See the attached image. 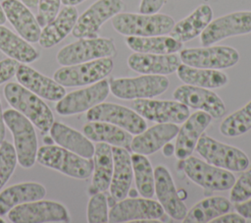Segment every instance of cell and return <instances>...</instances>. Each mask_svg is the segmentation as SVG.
<instances>
[{
	"instance_id": "cell-16",
	"label": "cell",
	"mask_w": 251,
	"mask_h": 223,
	"mask_svg": "<svg viewBox=\"0 0 251 223\" xmlns=\"http://www.w3.org/2000/svg\"><path fill=\"white\" fill-rule=\"evenodd\" d=\"M133 110L141 117L156 123H183L190 115L189 108L177 100L135 99Z\"/></svg>"
},
{
	"instance_id": "cell-33",
	"label": "cell",
	"mask_w": 251,
	"mask_h": 223,
	"mask_svg": "<svg viewBox=\"0 0 251 223\" xmlns=\"http://www.w3.org/2000/svg\"><path fill=\"white\" fill-rule=\"evenodd\" d=\"M126 46L137 53L151 54H171L182 49L183 43L171 35L153 36H126L125 39Z\"/></svg>"
},
{
	"instance_id": "cell-40",
	"label": "cell",
	"mask_w": 251,
	"mask_h": 223,
	"mask_svg": "<svg viewBox=\"0 0 251 223\" xmlns=\"http://www.w3.org/2000/svg\"><path fill=\"white\" fill-rule=\"evenodd\" d=\"M229 200L241 202L251 196V168L243 172L230 188Z\"/></svg>"
},
{
	"instance_id": "cell-22",
	"label": "cell",
	"mask_w": 251,
	"mask_h": 223,
	"mask_svg": "<svg viewBox=\"0 0 251 223\" xmlns=\"http://www.w3.org/2000/svg\"><path fill=\"white\" fill-rule=\"evenodd\" d=\"M6 19L17 32L28 42H38L41 27L29 8L19 0H4L1 3Z\"/></svg>"
},
{
	"instance_id": "cell-39",
	"label": "cell",
	"mask_w": 251,
	"mask_h": 223,
	"mask_svg": "<svg viewBox=\"0 0 251 223\" xmlns=\"http://www.w3.org/2000/svg\"><path fill=\"white\" fill-rule=\"evenodd\" d=\"M108 198L104 192L91 195L87 204V221L89 223L108 222Z\"/></svg>"
},
{
	"instance_id": "cell-1",
	"label": "cell",
	"mask_w": 251,
	"mask_h": 223,
	"mask_svg": "<svg viewBox=\"0 0 251 223\" xmlns=\"http://www.w3.org/2000/svg\"><path fill=\"white\" fill-rule=\"evenodd\" d=\"M4 96L15 110L25 116L41 133L49 132L54 115L41 97L18 83H8L4 86Z\"/></svg>"
},
{
	"instance_id": "cell-42",
	"label": "cell",
	"mask_w": 251,
	"mask_h": 223,
	"mask_svg": "<svg viewBox=\"0 0 251 223\" xmlns=\"http://www.w3.org/2000/svg\"><path fill=\"white\" fill-rule=\"evenodd\" d=\"M19 62L12 58H5L0 61V84L12 79L17 72Z\"/></svg>"
},
{
	"instance_id": "cell-7",
	"label": "cell",
	"mask_w": 251,
	"mask_h": 223,
	"mask_svg": "<svg viewBox=\"0 0 251 223\" xmlns=\"http://www.w3.org/2000/svg\"><path fill=\"white\" fill-rule=\"evenodd\" d=\"M195 149L206 162L228 171H244L250 163L248 156L241 149L204 134L199 138Z\"/></svg>"
},
{
	"instance_id": "cell-5",
	"label": "cell",
	"mask_w": 251,
	"mask_h": 223,
	"mask_svg": "<svg viewBox=\"0 0 251 223\" xmlns=\"http://www.w3.org/2000/svg\"><path fill=\"white\" fill-rule=\"evenodd\" d=\"M117 48L112 38L83 37L61 48L56 60L61 66H71L96 59L114 57Z\"/></svg>"
},
{
	"instance_id": "cell-46",
	"label": "cell",
	"mask_w": 251,
	"mask_h": 223,
	"mask_svg": "<svg viewBox=\"0 0 251 223\" xmlns=\"http://www.w3.org/2000/svg\"><path fill=\"white\" fill-rule=\"evenodd\" d=\"M5 135H6L5 121H4L2 106H1V102H0V143L5 139Z\"/></svg>"
},
{
	"instance_id": "cell-21",
	"label": "cell",
	"mask_w": 251,
	"mask_h": 223,
	"mask_svg": "<svg viewBox=\"0 0 251 223\" xmlns=\"http://www.w3.org/2000/svg\"><path fill=\"white\" fill-rule=\"evenodd\" d=\"M16 78L18 83L26 89L46 100L58 101L66 94L65 87L54 79L42 75L26 64L22 63L19 65Z\"/></svg>"
},
{
	"instance_id": "cell-10",
	"label": "cell",
	"mask_w": 251,
	"mask_h": 223,
	"mask_svg": "<svg viewBox=\"0 0 251 223\" xmlns=\"http://www.w3.org/2000/svg\"><path fill=\"white\" fill-rule=\"evenodd\" d=\"M183 64L205 69H227L236 65L240 59L239 52L226 45H208L196 48H185L179 51Z\"/></svg>"
},
{
	"instance_id": "cell-37",
	"label": "cell",
	"mask_w": 251,
	"mask_h": 223,
	"mask_svg": "<svg viewBox=\"0 0 251 223\" xmlns=\"http://www.w3.org/2000/svg\"><path fill=\"white\" fill-rule=\"evenodd\" d=\"M251 130V100L237 111L226 116L220 125V132L228 138L239 137Z\"/></svg>"
},
{
	"instance_id": "cell-32",
	"label": "cell",
	"mask_w": 251,
	"mask_h": 223,
	"mask_svg": "<svg viewBox=\"0 0 251 223\" xmlns=\"http://www.w3.org/2000/svg\"><path fill=\"white\" fill-rule=\"evenodd\" d=\"M176 74L178 79L185 84L209 89L221 88L228 83L227 75L221 70L196 68L183 63L178 66Z\"/></svg>"
},
{
	"instance_id": "cell-24",
	"label": "cell",
	"mask_w": 251,
	"mask_h": 223,
	"mask_svg": "<svg viewBox=\"0 0 251 223\" xmlns=\"http://www.w3.org/2000/svg\"><path fill=\"white\" fill-rule=\"evenodd\" d=\"M179 127L174 123H159L131 139L130 150L134 153L149 155L161 149L167 142L176 137Z\"/></svg>"
},
{
	"instance_id": "cell-44",
	"label": "cell",
	"mask_w": 251,
	"mask_h": 223,
	"mask_svg": "<svg viewBox=\"0 0 251 223\" xmlns=\"http://www.w3.org/2000/svg\"><path fill=\"white\" fill-rule=\"evenodd\" d=\"M211 222L213 223H245L246 218H244L242 215L237 213H225L215 219H213Z\"/></svg>"
},
{
	"instance_id": "cell-45",
	"label": "cell",
	"mask_w": 251,
	"mask_h": 223,
	"mask_svg": "<svg viewBox=\"0 0 251 223\" xmlns=\"http://www.w3.org/2000/svg\"><path fill=\"white\" fill-rule=\"evenodd\" d=\"M236 211L242 215L244 218L251 219V198L246 199L241 202H237L235 205Z\"/></svg>"
},
{
	"instance_id": "cell-41",
	"label": "cell",
	"mask_w": 251,
	"mask_h": 223,
	"mask_svg": "<svg viewBox=\"0 0 251 223\" xmlns=\"http://www.w3.org/2000/svg\"><path fill=\"white\" fill-rule=\"evenodd\" d=\"M62 0H38L36 20L40 27L51 22L60 11Z\"/></svg>"
},
{
	"instance_id": "cell-3",
	"label": "cell",
	"mask_w": 251,
	"mask_h": 223,
	"mask_svg": "<svg viewBox=\"0 0 251 223\" xmlns=\"http://www.w3.org/2000/svg\"><path fill=\"white\" fill-rule=\"evenodd\" d=\"M36 161L75 179H86L93 172V160L75 154L60 145L47 144L38 148Z\"/></svg>"
},
{
	"instance_id": "cell-28",
	"label": "cell",
	"mask_w": 251,
	"mask_h": 223,
	"mask_svg": "<svg viewBox=\"0 0 251 223\" xmlns=\"http://www.w3.org/2000/svg\"><path fill=\"white\" fill-rule=\"evenodd\" d=\"M53 142L85 158H92L94 145L84 134L63 124L54 122L49 130Z\"/></svg>"
},
{
	"instance_id": "cell-34",
	"label": "cell",
	"mask_w": 251,
	"mask_h": 223,
	"mask_svg": "<svg viewBox=\"0 0 251 223\" xmlns=\"http://www.w3.org/2000/svg\"><path fill=\"white\" fill-rule=\"evenodd\" d=\"M0 50L20 63L28 64L39 58L38 51L22 36L0 25Z\"/></svg>"
},
{
	"instance_id": "cell-19",
	"label": "cell",
	"mask_w": 251,
	"mask_h": 223,
	"mask_svg": "<svg viewBox=\"0 0 251 223\" xmlns=\"http://www.w3.org/2000/svg\"><path fill=\"white\" fill-rule=\"evenodd\" d=\"M173 97L188 108H194L210 114L212 118L219 119L226 112V105L222 98L209 88L183 84L174 90Z\"/></svg>"
},
{
	"instance_id": "cell-30",
	"label": "cell",
	"mask_w": 251,
	"mask_h": 223,
	"mask_svg": "<svg viewBox=\"0 0 251 223\" xmlns=\"http://www.w3.org/2000/svg\"><path fill=\"white\" fill-rule=\"evenodd\" d=\"M46 189L36 182H25L10 186L0 193V216L8 214L15 206L44 198Z\"/></svg>"
},
{
	"instance_id": "cell-18",
	"label": "cell",
	"mask_w": 251,
	"mask_h": 223,
	"mask_svg": "<svg viewBox=\"0 0 251 223\" xmlns=\"http://www.w3.org/2000/svg\"><path fill=\"white\" fill-rule=\"evenodd\" d=\"M154 194L165 212L177 221H182L187 207L176 191L170 171L163 165L154 169Z\"/></svg>"
},
{
	"instance_id": "cell-6",
	"label": "cell",
	"mask_w": 251,
	"mask_h": 223,
	"mask_svg": "<svg viewBox=\"0 0 251 223\" xmlns=\"http://www.w3.org/2000/svg\"><path fill=\"white\" fill-rule=\"evenodd\" d=\"M114 96L125 100L146 99L163 94L170 85L164 75H141L133 78L112 79L109 83Z\"/></svg>"
},
{
	"instance_id": "cell-4",
	"label": "cell",
	"mask_w": 251,
	"mask_h": 223,
	"mask_svg": "<svg viewBox=\"0 0 251 223\" xmlns=\"http://www.w3.org/2000/svg\"><path fill=\"white\" fill-rule=\"evenodd\" d=\"M3 116L5 124L13 136L18 163L23 168L32 167L36 161L38 150L33 124L15 109H7L3 112Z\"/></svg>"
},
{
	"instance_id": "cell-50",
	"label": "cell",
	"mask_w": 251,
	"mask_h": 223,
	"mask_svg": "<svg viewBox=\"0 0 251 223\" xmlns=\"http://www.w3.org/2000/svg\"><path fill=\"white\" fill-rule=\"evenodd\" d=\"M162 221L160 219H155V218H150V219H139L134 221L133 223H161Z\"/></svg>"
},
{
	"instance_id": "cell-20",
	"label": "cell",
	"mask_w": 251,
	"mask_h": 223,
	"mask_svg": "<svg viewBox=\"0 0 251 223\" xmlns=\"http://www.w3.org/2000/svg\"><path fill=\"white\" fill-rule=\"evenodd\" d=\"M212 119L210 114L201 110L187 117L176 135L175 155L178 160L185 159L192 154L199 138L211 124Z\"/></svg>"
},
{
	"instance_id": "cell-35",
	"label": "cell",
	"mask_w": 251,
	"mask_h": 223,
	"mask_svg": "<svg viewBox=\"0 0 251 223\" xmlns=\"http://www.w3.org/2000/svg\"><path fill=\"white\" fill-rule=\"evenodd\" d=\"M230 200L224 196H210L198 201L192 206L185 217L184 223H206L228 212L230 210Z\"/></svg>"
},
{
	"instance_id": "cell-8",
	"label": "cell",
	"mask_w": 251,
	"mask_h": 223,
	"mask_svg": "<svg viewBox=\"0 0 251 223\" xmlns=\"http://www.w3.org/2000/svg\"><path fill=\"white\" fill-rule=\"evenodd\" d=\"M114 68L112 58H101L71 66H62L54 73V80L64 87L92 84L105 79Z\"/></svg>"
},
{
	"instance_id": "cell-36",
	"label": "cell",
	"mask_w": 251,
	"mask_h": 223,
	"mask_svg": "<svg viewBox=\"0 0 251 223\" xmlns=\"http://www.w3.org/2000/svg\"><path fill=\"white\" fill-rule=\"evenodd\" d=\"M130 158L137 192L143 197L151 198L154 195V170L152 164L143 154L133 152Z\"/></svg>"
},
{
	"instance_id": "cell-11",
	"label": "cell",
	"mask_w": 251,
	"mask_h": 223,
	"mask_svg": "<svg viewBox=\"0 0 251 223\" xmlns=\"http://www.w3.org/2000/svg\"><path fill=\"white\" fill-rule=\"evenodd\" d=\"M13 223L70 222L71 216L66 206L53 200H33L19 204L8 212Z\"/></svg>"
},
{
	"instance_id": "cell-2",
	"label": "cell",
	"mask_w": 251,
	"mask_h": 223,
	"mask_svg": "<svg viewBox=\"0 0 251 223\" xmlns=\"http://www.w3.org/2000/svg\"><path fill=\"white\" fill-rule=\"evenodd\" d=\"M175 20L167 14L119 13L112 18L114 29L125 36H153L170 33Z\"/></svg>"
},
{
	"instance_id": "cell-48",
	"label": "cell",
	"mask_w": 251,
	"mask_h": 223,
	"mask_svg": "<svg viewBox=\"0 0 251 223\" xmlns=\"http://www.w3.org/2000/svg\"><path fill=\"white\" fill-rule=\"evenodd\" d=\"M25 6H27L28 8L31 9H35L37 8L38 5V0H21Z\"/></svg>"
},
{
	"instance_id": "cell-25",
	"label": "cell",
	"mask_w": 251,
	"mask_h": 223,
	"mask_svg": "<svg viewBox=\"0 0 251 223\" xmlns=\"http://www.w3.org/2000/svg\"><path fill=\"white\" fill-rule=\"evenodd\" d=\"M114 169L110 183V195L117 201L124 199L128 195L133 179L131 158L127 149L112 146Z\"/></svg>"
},
{
	"instance_id": "cell-14",
	"label": "cell",
	"mask_w": 251,
	"mask_h": 223,
	"mask_svg": "<svg viewBox=\"0 0 251 223\" xmlns=\"http://www.w3.org/2000/svg\"><path fill=\"white\" fill-rule=\"evenodd\" d=\"M125 8L123 0H97L80 16L72 30L75 37H97L102 25L121 13Z\"/></svg>"
},
{
	"instance_id": "cell-12",
	"label": "cell",
	"mask_w": 251,
	"mask_h": 223,
	"mask_svg": "<svg viewBox=\"0 0 251 223\" xmlns=\"http://www.w3.org/2000/svg\"><path fill=\"white\" fill-rule=\"evenodd\" d=\"M251 33V11H236L212 20L200 34L202 46L213 45L226 38Z\"/></svg>"
},
{
	"instance_id": "cell-51",
	"label": "cell",
	"mask_w": 251,
	"mask_h": 223,
	"mask_svg": "<svg viewBox=\"0 0 251 223\" xmlns=\"http://www.w3.org/2000/svg\"><path fill=\"white\" fill-rule=\"evenodd\" d=\"M6 16H5V13L3 11V8H2V5L0 4V25H4L5 22H6Z\"/></svg>"
},
{
	"instance_id": "cell-23",
	"label": "cell",
	"mask_w": 251,
	"mask_h": 223,
	"mask_svg": "<svg viewBox=\"0 0 251 223\" xmlns=\"http://www.w3.org/2000/svg\"><path fill=\"white\" fill-rule=\"evenodd\" d=\"M179 55L134 52L127 58L128 67L141 75H171L181 64Z\"/></svg>"
},
{
	"instance_id": "cell-17",
	"label": "cell",
	"mask_w": 251,
	"mask_h": 223,
	"mask_svg": "<svg viewBox=\"0 0 251 223\" xmlns=\"http://www.w3.org/2000/svg\"><path fill=\"white\" fill-rule=\"evenodd\" d=\"M159 201L148 197H129L118 200L109 210L108 222H134L139 219H159L164 215Z\"/></svg>"
},
{
	"instance_id": "cell-38",
	"label": "cell",
	"mask_w": 251,
	"mask_h": 223,
	"mask_svg": "<svg viewBox=\"0 0 251 223\" xmlns=\"http://www.w3.org/2000/svg\"><path fill=\"white\" fill-rule=\"evenodd\" d=\"M18 163L14 145L7 140L0 143V190L9 181Z\"/></svg>"
},
{
	"instance_id": "cell-27",
	"label": "cell",
	"mask_w": 251,
	"mask_h": 223,
	"mask_svg": "<svg viewBox=\"0 0 251 223\" xmlns=\"http://www.w3.org/2000/svg\"><path fill=\"white\" fill-rule=\"evenodd\" d=\"M213 20V10L209 4L199 5L187 17L175 23L170 35L180 42H187L199 36Z\"/></svg>"
},
{
	"instance_id": "cell-52",
	"label": "cell",
	"mask_w": 251,
	"mask_h": 223,
	"mask_svg": "<svg viewBox=\"0 0 251 223\" xmlns=\"http://www.w3.org/2000/svg\"><path fill=\"white\" fill-rule=\"evenodd\" d=\"M4 222V220L1 218V216H0V223H3Z\"/></svg>"
},
{
	"instance_id": "cell-49",
	"label": "cell",
	"mask_w": 251,
	"mask_h": 223,
	"mask_svg": "<svg viewBox=\"0 0 251 223\" xmlns=\"http://www.w3.org/2000/svg\"><path fill=\"white\" fill-rule=\"evenodd\" d=\"M83 1H85V0H62V3L65 6H75L77 4L82 3Z\"/></svg>"
},
{
	"instance_id": "cell-9",
	"label": "cell",
	"mask_w": 251,
	"mask_h": 223,
	"mask_svg": "<svg viewBox=\"0 0 251 223\" xmlns=\"http://www.w3.org/2000/svg\"><path fill=\"white\" fill-rule=\"evenodd\" d=\"M179 168L195 184L208 191H226L235 182L230 171L217 167L194 156L180 160Z\"/></svg>"
},
{
	"instance_id": "cell-29",
	"label": "cell",
	"mask_w": 251,
	"mask_h": 223,
	"mask_svg": "<svg viewBox=\"0 0 251 223\" xmlns=\"http://www.w3.org/2000/svg\"><path fill=\"white\" fill-rule=\"evenodd\" d=\"M114 169L112 146L105 142H97L94 145L93 172L89 195L105 192L109 189Z\"/></svg>"
},
{
	"instance_id": "cell-13",
	"label": "cell",
	"mask_w": 251,
	"mask_h": 223,
	"mask_svg": "<svg viewBox=\"0 0 251 223\" xmlns=\"http://www.w3.org/2000/svg\"><path fill=\"white\" fill-rule=\"evenodd\" d=\"M86 119L116 125L132 135H138L147 129L144 118L136 111L116 103L101 102L95 105L86 111Z\"/></svg>"
},
{
	"instance_id": "cell-43",
	"label": "cell",
	"mask_w": 251,
	"mask_h": 223,
	"mask_svg": "<svg viewBox=\"0 0 251 223\" xmlns=\"http://www.w3.org/2000/svg\"><path fill=\"white\" fill-rule=\"evenodd\" d=\"M166 0H141L138 11L142 14L158 13L164 6Z\"/></svg>"
},
{
	"instance_id": "cell-47",
	"label": "cell",
	"mask_w": 251,
	"mask_h": 223,
	"mask_svg": "<svg viewBox=\"0 0 251 223\" xmlns=\"http://www.w3.org/2000/svg\"><path fill=\"white\" fill-rule=\"evenodd\" d=\"M162 152L166 157H170L173 154H175V144H173L171 141L167 142L163 147H162Z\"/></svg>"
},
{
	"instance_id": "cell-53",
	"label": "cell",
	"mask_w": 251,
	"mask_h": 223,
	"mask_svg": "<svg viewBox=\"0 0 251 223\" xmlns=\"http://www.w3.org/2000/svg\"><path fill=\"white\" fill-rule=\"evenodd\" d=\"M0 1H4V0H0Z\"/></svg>"
},
{
	"instance_id": "cell-26",
	"label": "cell",
	"mask_w": 251,
	"mask_h": 223,
	"mask_svg": "<svg viewBox=\"0 0 251 223\" xmlns=\"http://www.w3.org/2000/svg\"><path fill=\"white\" fill-rule=\"evenodd\" d=\"M78 18L77 10L75 6H65L57 16L41 29L38 39L39 45L43 48H51L61 42L70 32H72Z\"/></svg>"
},
{
	"instance_id": "cell-15",
	"label": "cell",
	"mask_w": 251,
	"mask_h": 223,
	"mask_svg": "<svg viewBox=\"0 0 251 223\" xmlns=\"http://www.w3.org/2000/svg\"><path fill=\"white\" fill-rule=\"evenodd\" d=\"M110 93L109 82L105 79L65 94L56 104V112L62 116H70L88 111L103 102Z\"/></svg>"
},
{
	"instance_id": "cell-31",
	"label": "cell",
	"mask_w": 251,
	"mask_h": 223,
	"mask_svg": "<svg viewBox=\"0 0 251 223\" xmlns=\"http://www.w3.org/2000/svg\"><path fill=\"white\" fill-rule=\"evenodd\" d=\"M82 131L84 136L91 141L105 142L130 150L131 134L116 125L106 122L89 121L83 126Z\"/></svg>"
}]
</instances>
